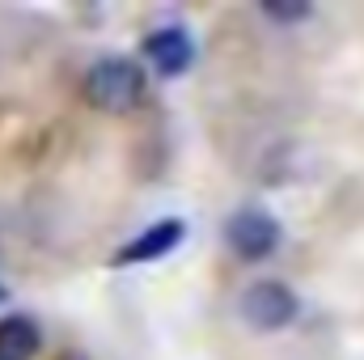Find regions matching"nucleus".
<instances>
[{"label":"nucleus","instance_id":"f257e3e1","mask_svg":"<svg viewBox=\"0 0 364 360\" xmlns=\"http://www.w3.org/2000/svg\"><path fill=\"white\" fill-rule=\"evenodd\" d=\"M85 97L106 115H127L144 102V68L123 55H106L85 73Z\"/></svg>","mask_w":364,"mask_h":360},{"label":"nucleus","instance_id":"7ed1b4c3","mask_svg":"<svg viewBox=\"0 0 364 360\" xmlns=\"http://www.w3.org/2000/svg\"><path fill=\"white\" fill-rule=\"evenodd\" d=\"M296 314H301V301L279 280H259V284H250L242 292V318L255 331H284Z\"/></svg>","mask_w":364,"mask_h":360},{"label":"nucleus","instance_id":"6e6552de","mask_svg":"<svg viewBox=\"0 0 364 360\" xmlns=\"http://www.w3.org/2000/svg\"><path fill=\"white\" fill-rule=\"evenodd\" d=\"M60 360H81V356H60Z\"/></svg>","mask_w":364,"mask_h":360},{"label":"nucleus","instance_id":"f03ea898","mask_svg":"<svg viewBox=\"0 0 364 360\" xmlns=\"http://www.w3.org/2000/svg\"><path fill=\"white\" fill-rule=\"evenodd\" d=\"M225 246L237 259L259 263V259L275 255V246H279V221L272 212H263V208H237L225 221Z\"/></svg>","mask_w":364,"mask_h":360},{"label":"nucleus","instance_id":"39448f33","mask_svg":"<svg viewBox=\"0 0 364 360\" xmlns=\"http://www.w3.org/2000/svg\"><path fill=\"white\" fill-rule=\"evenodd\" d=\"M182 221H157V225H149L140 238H132L119 255H114V263L119 268H127V263H153V259H161V255H170L174 246L182 242Z\"/></svg>","mask_w":364,"mask_h":360},{"label":"nucleus","instance_id":"20e7f679","mask_svg":"<svg viewBox=\"0 0 364 360\" xmlns=\"http://www.w3.org/2000/svg\"><path fill=\"white\" fill-rule=\"evenodd\" d=\"M144 55H149V64H153L161 77H182V73L191 68V60H195V43H191L186 30L166 26V30H153V34L144 38Z\"/></svg>","mask_w":364,"mask_h":360},{"label":"nucleus","instance_id":"423d86ee","mask_svg":"<svg viewBox=\"0 0 364 360\" xmlns=\"http://www.w3.org/2000/svg\"><path fill=\"white\" fill-rule=\"evenodd\" d=\"M38 352V327L26 314L0 318V360H34Z\"/></svg>","mask_w":364,"mask_h":360},{"label":"nucleus","instance_id":"0eeeda50","mask_svg":"<svg viewBox=\"0 0 364 360\" xmlns=\"http://www.w3.org/2000/svg\"><path fill=\"white\" fill-rule=\"evenodd\" d=\"M263 13L275 17V21H301V17H309L305 4H263Z\"/></svg>","mask_w":364,"mask_h":360}]
</instances>
